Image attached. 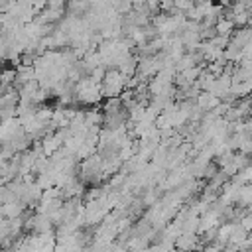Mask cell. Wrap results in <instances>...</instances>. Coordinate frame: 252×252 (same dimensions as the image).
Returning a JSON list of instances; mask_svg holds the SVG:
<instances>
[{
	"label": "cell",
	"mask_w": 252,
	"mask_h": 252,
	"mask_svg": "<svg viewBox=\"0 0 252 252\" xmlns=\"http://www.w3.org/2000/svg\"><path fill=\"white\" fill-rule=\"evenodd\" d=\"M126 79L118 69H112V71H106L100 79V94L102 96H118L124 87H126Z\"/></svg>",
	"instance_id": "obj_1"
}]
</instances>
